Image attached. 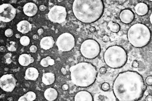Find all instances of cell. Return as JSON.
I'll list each match as a JSON object with an SVG mask.
<instances>
[{"instance_id": "32", "label": "cell", "mask_w": 152, "mask_h": 101, "mask_svg": "<svg viewBox=\"0 0 152 101\" xmlns=\"http://www.w3.org/2000/svg\"><path fill=\"white\" fill-rule=\"evenodd\" d=\"M90 31L92 33L96 31V28L94 27H91L90 28Z\"/></svg>"}, {"instance_id": "31", "label": "cell", "mask_w": 152, "mask_h": 101, "mask_svg": "<svg viewBox=\"0 0 152 101\" xmlns=\"http://www.w3.org/2000/svg\"><path fill=\"white\" fill-rule=\"evenodd\" d=\"M132 65L134 67L137 68L138 66V64L136 60H135L133 62Z\"/></svg>"}, {"instance_id": "6", "label": "cell", "mask_w": 152, "mask_h": 101, "mask_svg": "<svg viewBox=\"0 0 152 101\" xmlns=\"http://www.w3.org/2000/svg\"><path fill=\"white\" fill-rule=\"evenodd\" d=\"M82 55L88 59H93L97 57L100 51L99 44L96 40L91 39L84 41L80 47Z\"/></svg>"}, {"instance_id": "16", "label": "cell", "mask_w": 152, "mask_h": 101, "mask_svg": "<svg viewBox=\"0 0 152 101\" xmlns=\"http://www.w3.org/2000/svg\"><path fill=\"white\" fill-rule=\"evenodd\" d=\"M39 75V72L36 68L30 67L26 70L24 78L26 80L35 81L38 78Z\"/></svg>"}, {"instance_id": "9", "label": "cell", "mask_w": 152, "mask_h": 101, "mask_svg": "<svg viewBox=\"0 0 152 101\" xmlns=\"http://www.w3.org/2000/svg\"><path fill=\"white\" fill-rule=\"evenodd\" d=\"M16 9L10 4H3L0 6V20L7 23L12 20L15 17Z\"/></svg>"}, {"instance_id": "10", "label": "cell", "mask_w": 152, "mask_h": 101, "mask_svg": "<svg viewBox=\"0 0 152 101\" xmlns=\"http://www.w3.org/2000/svg\"><path fill=\"white\" fill-rule=\"evenodd\" d=\"M16 80L12 74H7L3 75L0 79V86L4 91L11 92L14 89Z\"/></svg>"}, {"instance_id": "14", "label": "cell", "mask_w": 152, "mask_h": 101, "mask_svg": "<svg viewBox=\"0 0 152 101\" xmlns=\"http://www.w3.org/2000/svg\"><path fill=\"white\" fill-rule=\"evenodd\" d=\"M75 101H93V97L89 92L81 91L78 92L74 97Z\"/></svg>"}, {"instance_id": "15", "label": "cell", "mask_w": 152, "mask_h": 101, "mask_svg": "<svg viewBox=\"0 0 152 101\" xmlns=\"http://www.w3.org/2000/svg\"><path fill=\"white\" fill-rule=\"evenodd\" d=\"M17 26L18 31L23 34L28 33L31 30L32 27L31 24L26 20L20 22L17 25Z\"/></svg>"}, {"instance_id": "21", "label": "cell", "mask_w": 152, "mask_h": 101, "mask_svg": "<svg viewBox=\"0 0 152 101\" xmlns=\"http://www.w3.org/2000/svg\"><path fill=\"white\" fill-rule=\"evenodd\" d=\"M36 98L35 93L33 92L29 91L21 97L18 101H32L35 100Z\"/></svg>"}, {"instance_id": "8", "label": "cell", "mask_w": 152, "mask_h": 101, "mask_svg": "<svg viewBox=\"0 0 152 101\" xmlns=\"http://www.w3.org/2000/svg\"><path fill=\"white\" fill-rule=\"evenodd\" d=\"M66 15L67 12L65 7L56 5L50 10L48 17L52 22L60 24L65 21Z\"/></svg>"}, {"instance_id": "26", "label": "cell", "mask_w": 152, "mask_h": 101, "mask_svg": "<svg viewBox=\"0 0 152 101\" xmlns=\"http://www.w3.org/2000/svg\"><path fill=\"white\" fill-rule=\"evenodd\" d=\"M5 34L7 37H10L13 34V31L11 29H8L5 31Z\"/></svg>"}, {"instance_id": "19", "label": "cell", "mask_w": 152, "mask_h": 101, "mask_svg": "<svg viewBox=\"0 0 152 101\" xmlns=\"http://www.w3.org/2000/svg\"><path fill=\"white\" fill-rule=\"evenodd\" d=\"M134 9L136 13L140 16L145 15L148 11V7L147 5L142 2L137 4L135 7Z\"/></svg>"}, {"instance_id": "28", "label": "cell", "mask_w": 152, "mask_h": 101, "mask_svg": "<svg viewBox=\"0 0 152 101\" xmlns=\"http://www.w3.org/2000/svg\"><path fill=\"white\" fill-rule=\"evenodd\" d=\"M102 39L104 42H106L109 41L110 40V39L109 36L106 35L104 36L103 37Z\"/></svg>"}, {"instance_id": "20", "label": "cell", "mask_w": 152, "mask_h": 101, "mask_svg": "<svg viewBox=\"0 0 152 101\" xmlns=\"http://www.w3.org/2000/svg\"><path fill=\"white\" fill-rule=\"evenodd\" d=\"M55 80V76L52 73H47L43 74L42 82L46 85L52 84Z\"/></svg>"}, {"instance_id": "3", "label": "cell", "mask_w": 152, "mask_h": 101, "mask_svg": "<svg viewBox=\"0 0 152 101\" xmlns=\"http://www.w3.org/2000/svg\"><path fill=\"white\" fill-rule=\"evenodd\" d=\"M72 82L76 86L82 87H88L96 80L97 71L91 63L82 62L71 66L69 68Z\"/></svg>"}, {"instance_id": "30", "label": "cell", "mask_w": 152, "mask_h": 101, "mask_svg": "<svg viewBox=\"0 0 152 101\" xmlns=\"http://www.w3.org/2000/svg\"><path fill=\"white\" fill-rule=\"evenodd\" d=\"M145 100L146 101H152V96L151 95H148L145 98Z\"/></svg>"}, {"instance_id": "7", "label": "cell", "mask_w": 152, "mask_h": 101, "mask_svg": "<svg viewBox=\"0 0 152 101\" xmlns=\"http://www.w3.org/2000/svg\"><path fill=\"white\" fill-rule=\"evenodd\" d=\"M75 44L74 36L68 33H65L60 35L56 42L58 50L63 52L71 50L74 47Z\"/></svg>"}, {"instance_id": "11", "label": "cell", "mask_w": 152, "mask_h": 101, "mask_svg": "<svg viewBox=\"0 0 152 101\" xmlns=\"http://www.w3.org/2000/svg\"><path fill=\"white\" fill-rule=\"evenodd\" d=\"M24 13L27 16L32 17L35 15L37 12L38 8L37 6L32 2L26 4L23 7Z\"/></svg>"}, {"instance_id": "33", "label": "cell", "mask_w": 152, "mask_h": 101, "mask_svg": "<svg viewBox=\"0 0 152 101\" xmlns=\"http://www.w3.org/2000/svg\"><path fill=\"white\" fill-rule=\"evenodd\" d=\"M68 86L67 85L65 84L63 86V88L64 90H66L68 89Z\"/></svg>"}, {"instance_id": "27", "label": "cell", "mask_w": 152, "mask_h": 101, "mask_svg": "<svg viewBox=\"0 0 152 101\" xmlns=\"http://www.w3.org/2000/svg\"><path fill=\"white\" fill-rule=\"evenodd\" d=\"M146 84L149 85H152V76H148L146 79Z\"/></svg>"}, {"instance_id": "25", "label": "cell", "mask_w": 152, "mask_h": 101, "mask_svg": "<svg viewBox=\"0 0 152 101\" xmlns=\"http://www.w3.org/2000/svg\"><path fill=\"white\" fill-rule=\"evenodd\" d=\"M101 88L103 91H107L110 89V85L107 83L105 82L102 84Z\"/></svg>"}, {"instance_id": "23", "label": "cell", "mask_w": 152, "mask_h": 101, "mask_svg": "<svg viewBox=\"0 0 152 101\" xmlns=\"http://www.w3.org/2000/svg\"><path fill=\"white\" fill-rule=\"evenodd\" d=\"M107 25L110 31L113 32L117 33L120 30V26L119 25L112 21H110Z\"/></svg>"}, {"instance_id": "2", "label": "cell", "mask_w": 152, "mask_h": 101, "mask_svg": "<svg viewBox=\"0 0 152 101\" xmlns=\"http://www.w3.org/2000/svg\"><path fill=\"white\" fill-rule=\"evenodd\" d=\"M104 6L102 0H75L72 5L74 15L79 21L90 23L102 15Z\"/></svg>"}, {"instance_id": "22", "label": "cell", "mask_w": 152, "mask_h": 101, "mask_svg": "<svg viewBox=\"0 0 152 101\" xmlns=\"http://www.w3.org/2000/svg\"><path fill=\"white\" fill-rule=\"evenodd\" d=\"M54 64V60L49 56L43 58L40 62L41 65L45 67H47L49 65H53Z\"/></svg>"}, {"instance_id": "34", "label": "cell", "mask_w": 152, "mask_h": 101, "mask_svg": "<svg viewBox=\"0 0 152 101\" xmlns=\"http://www.w3.org/2000/svg\"><path fill=\"white\" fill-rule=\"evenodd\" d=\"M150 21L151 23V24L152 25V13L151 14L150 17Z\"/></svg>"}, {"instance_id": "18", "label": "cell", "mask_w": 152, "mask_h": 101, "mask_svg": "<svg viewBox=\"0 0 152 101\" xmlns=\"http://www.w3.org/2000/svg\"><path fill=\"white\" fill-rule=\"evenodd\" d=\"M58 93L57 91L54 89L49 88L45 91L44 95L45 98L49 101H52L57 97Z\"/></svg>"}, {"instance_id": "4", "label": "cell", "mask_w": 152, "mask_h": 101, "mask_svg": "<svg viewBox=\"0 0 152 101\" xmlns=\"http://www.w3.org/2000/svg\"><path fill=\"white\" fill-rule=\"evenodd\" d=\"M151 38L150 31L145 25L140 23L134 24L129 29L127 38L130 43L136 47L146 46Z\"/></svg>"}, {"instance_id": "24", "label": "cell", "mask_w": 152, "mask_h": 101, "mask_svg": "<svg viewBox=\"0 0 152 101\" xmlns=\"http://www.w3.org/2000/svg\"><path fill=\"white\" fill-rule=\"evenodd\" d=\"M30 42V40L29 37L26 36H23L21 37L20 39V44L24 46L28 45L29 44Z\"/></svg>"}, {"instance_id": "12", "label": "cell", "mask_w": 152, "mask_h": 101, "mask_svg": "<svg viewBox=\"0 0 152 101\" xmlns=\"http://www.w3.org/2000/svg\"><path fill=\"white\" fill-rule=\"evenodd\" d=\"M121 20L125 23H129L133 20L134 15L132 12L130 10L125 9L122 10L120 14Z\"/></svg>"}, {"instance_id": "29", "label": "cell", "mask_w": 152, "mask_h": 101, "mask_svg": "<svg viewBox=\"0 0 152 101\" xmlns=\"http://www.w3.org/2000/svg\"><path fill=\"white\" fill-rule=\"evenodd\" d=\"M99 72L102 74H104L106 72V69L105 67H101L99 69Z\"/></svg>"}, {"instance_id": "1", "label": "cell", "mask_w": 152, "mask_h": 101, "mask_svg": "<svg viewBox=\"0 0 152 101\" xmlns=\"http://www.w3.org/2000/svg\"><path fill=\"white\" fill-rule=\"evenodd\" d=\"M146 89L143 79L137 73L130 71L119 73L113 86L114 95L119 101H137Z\"/></svg>"}, {"instance_id": "5", "label": "cell", "mask_w": 152, "mask_h": 101, "mask_svg": "<svg viewBox=\"0 0 152 101\" xmlns=\"http://www.w3.org/2000/svg\"><path fill=\"white\" fill-rule=\"evenodd\" d=\"M104 59L106 64L110 68H117L124 65L127 59V55L122 47L114 45L107 49L104 52Z\"/></svg>"}, {"instance_id": "17", "label": "cell", "mask_w": 152, "mask_h": 101, "mask_svg": "<svg viewBox=\"0 0 152 101\" xmlns=\"http://www.w3.org/2000/svg\"><path fill=\"white\" fill-rule=\"evenodd\" d=\"M34 61V58L30 54H23L20 55L18 58L19 64L23 66H27Z\"/></svg>"}, {"instance_id": "13", "label": "cell", "mask_w": 152, "mask_h": 101, "mask_svg": "<svg viewBox=\"0 0 152 101\" xmlns=\"http://www.w3.org/2000/svg\"><path fill=\"white\" fill-rule=\"evenodd\" d=\"M55 43L53 38L47 36L43 38L40 42V47L44 49L48 50L52 48Z\"/></svg>"}]
</instances>
